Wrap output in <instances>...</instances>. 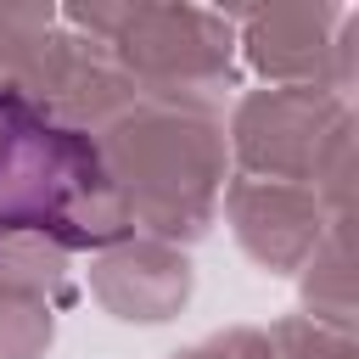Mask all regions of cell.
<instances>
[{
	"mask_svg": "<svg viewBox=\"0 0 359 359\" xmlns=\"http://www.w3.org/2000/svg\"><path fill=\"white\" fill-rule=\"evenodd\" d=\"M191 258L168 241H151V236H123L112 247L95 252L90 264V292L95 303L112 314V320H129V325H163L185 309L191 297Z\"/></svg>",
	"mask_w": 359,
	"mask_h": 359,
	"instance_id": "8992f818",
	"label": "cell"
},
{
	"mask_svg": "<svg viewBox=\"0 0 359 359\" xmlns=\"http://www.w3.org/2000/svg\"><path fill=\"white\" fill-rule=\"evenodd\" d=\"M50 337H56L50 303L0 292V359H45Z\"/></svg>",
	"mask_w": 359,
	"mask_h": 359,
	"instance_id": "9c48e42d",
	"label": "cell"
},
{
	"mask_svg": "<svg viewBox=\"0 0 359 359\" xmlns=\"http://www.w3.org/2000/svg\"><path fill=\"white\" fill-rule=\"evenodd\" d=\"M348 219H331V230L320 236V247L303 264V303L309 320L331 325V331H353V264H348Z\"/></svg>",
	"mask_w": 359,
	"mask_h": 359,
	"instance_id": "ba28073f",
	"label": "cell"
},
{
	"mask_svg": "<svg viewBox=\"0 0 359 359\" xmlns=\"http://www.w3.org/2000/svg\"><path fill=\"white\" fill-rule=\"evenodd\" d=\"M359 17L342 6L241 11V50L275 90H331L348 101Z\"/></svg>",
	"mask_w": 359,
	"mask_h": 359,
	"instance_id": "277c9868",
	"label": "cell"
},
{
	"mask_svg": "<svg viewBox=\"0 0 359 359\" xmlns=\"http://www.w3.org/2000/svg\"><path fill=\"white\" fill-rule=\"evenodd\" d=\"M0 292L39 297V303L56 309L62 297H73V264L50 236L11 230V236H0Z\"/></svg>",
	"mask_w": 359,
	"mask_h": 359,
	"instance_id": "52a82bcc",
	"label": "cell"
},
{
	"mask_svg": "<svg viewBox=\"0 0 359 359\" xmlns=\"http://www.w3.org/2000/svg\"><path fill=\"white\" fill-rule=\"evenodd\" d=\"M107 50L140 95L213 101L241 79L230 17L202 6H123V22L107 39Z\"/></svg>",
	"mask_w": 359,
	"mask_h": 359,
	"instance_id": "3957f363",
	"label": "cell"
},
{
	"mask_svg": "<svg viewBox=\"0 0 359 359\" xmlns=\"http://www.w3.org/2000/svg\"><path fill=\"white\" fill-rule=\"evenodd\" d=\"M224 219L241 241V252L269 269V275H297L309 264V252L320 247V236L331 230V213L320 208V196L309 185H275V180H224L219 191Z\"/></svg>",
	"mask_w": 359,
	"mask_h": 359,
	"instance_id": "5b68a950",
	"label": "cell"
},
{
	"mask_svg": "<svg viewBox=\"0 0 359 359\" xmlns=\"http://www.w3.org/2000/svg\"><path fill=\"white\" fill-rule=\"evenodd\" d=\"M168 359H275V353H269V337L264 331L230 325V331H213V337H202V342H191V348L168 353Z\"/></svg>",
	"mask_w": 359,
	"mask_h": 359,
	"instance_id": "8fae6325",
	"label": "cell"
},
{
	"mask_svg": "<svg viewBox=\"0 0 359 359\" xmlns=\"http://www.w3.org/2000/svg\"><path fill=\"white\" fill-rule=\"evenodd\" d=\"M247 180L309 185L331 219H348L353 112L331 90H252L236 101L230 140Z\"/></svg>",
	"mask_w": 359,
	"mask_h": 359,
	"instance_id": "7a4b0ae2",
	"label": "cell"
},
{
	"mask_svg": "<svg viewBox=\"0 0 359 359\" xmlns=\"http://www.w3.org/2000/svg\"><path fill=\"white\" fill-rule=\"evenodd\" d=\"M275 359H353V331H331L309 314H292L264 331Z\"/></svg>",
	"mask_w": 359,
	"mask_h": 359,
	"instance_id": "30bf717a",
	"label": "cell"
},
{
	"mask_svg": "<svg viewBox=\"0 0 359 359\" xmlns=\"http://www.w3.org/2000/svg\"><path fill=\"white\" fill-rule=\"evenodd\" d=\"M90 140L135 230L168 247L208 236L224 191V118L213 101L140 95Z\"/></svg>",
	"mask_w": 359,
	"mask_h": 359,
	"instance_id": "6da1fadb",
	"label": "cell"
}]
</instances>
